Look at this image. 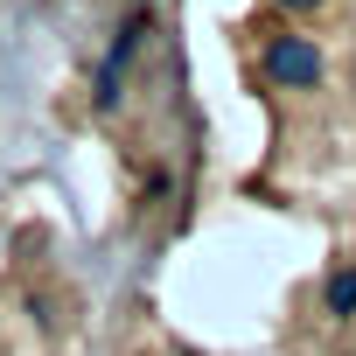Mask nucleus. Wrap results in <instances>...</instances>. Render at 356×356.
<instances>
[{
	"label": "nucleus",
	"instance_id": "f257e3e1",
	"mask_svg": "<svg viewBox=\"0 0 356 356\" xmlns=\"http://www.w3.org/2000/svg\"><path fill=\"white\" fill-rule=\"evenodd\" d=\"M266 77H273V84H293V91H307V84L321 77V49H314L307 35H280V42L266 49Z\"/></svg>",
	"mask_w": 356,
	"mask_h": 356
},
{
	"label": "nucleus",
	"instance_id": "f03ea898",
	"mask_svg": "<svg viewBox=\"0 0 356 356\" xmlns=\"http://www.w3.org/2000/svg\"><path fill=\"white\" fill-rule=\"evenodd\" d=\"M328 307H335V314H356V266L328 273Z\"/></svg>",
	"mask_w": 356,
	"mask_h": 356
},
{
	"label": "nucleus",
	"instance_id": "7ed1b4c3",
	"mask_svg": "<svg viewBox=\"0 0 356 356\" xmlns=\"http://www.w3.org/2000/svg\"><path fill=\"white\" fill-rule=\"evenodd\" d=\"M286 8H321V0H286Z\"/></svg>",
	"mask_w": 356,
	"mask_h": 356
}]
</instances>
